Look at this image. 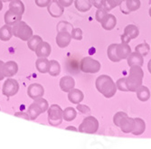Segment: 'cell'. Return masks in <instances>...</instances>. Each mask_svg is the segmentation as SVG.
I'll return each instance as SVG.
<instances>
[{
    "instance_id": "cell-1",
    "label": "cell",
    "mask_w": 151,
    "mask_h": 149,
    "mask_svg": "<svg viewBox=\"0 0 151 149\" xmlns=\"http://www.w3.org/2000/svg\"><path fill=\"white\" fill-rule=\"evenodd\" d=\"M95 86L97 90L107 99H111L115 96L118 90L117 85L111 79V77L105 74L101 75L96 79Z\"/></svg>"
},
{
    "instance_id": "cell-2",
    "label": "cell",
    "mask_w": 151,
    "mask_h": 149,
    "mask_svg": "<svg viewBox=\"0 0 151 149\" xmlns=\"http://www.w3.org/2000/svg\"><path fill=\"white\" fill-rule=\"evenodd\" d=\"M143 78H144V72L141 66L139 65L130 66L129 76L126 78V82L129 91L136 92L137 89L142 85Z\"/></svg>"
},
{
    "instance_id": "cell-3",
    "label": "cell",
    "mask_w": 151,
    "mask_h": 149,
    "mask_svg": "<svg viewBox=\"0 0 151 149\" xmlns=\"http://www.w3.org/2000/svg\"><path fill=\"white\" fill-rule=\"evenodd\" d=\"M48 107H49V104L47 100L43 99L42 97L37 100H35V101L29 106L28 112L27 113L29 114L31 120H35L37 118V117L40 114H42L45 112L46 110H48Z\"/></svg>"
},
{
    "instance_id": "cell-4",
    "label": "cell",
    "mask_w": 151,
    "mask_h": 149,
    "mask_svg": "<svg viewBox=\"0 0 151 149\" xmlns=\"http://www.w3.org/2000/svg\"><path fill=\"white\" fill-rule=\"evenodd\" d=\"M13 35L22 41H28L33 36V30L24 21H20L12 27Z\"/></svg>"
},
{
    "instance_id": "cell-5",
    "label": "cell",
    "mask_w": 151,
    "mask_h": 149,
    "mask_svg": "<svg viewBox=\"0 0 151 149\" xmlns=\"http://www.w3.org/2000/svg\"><path fill=\"white\" fill-rule=\"evenodd\" d=\"M63 120V110L57 104H52L48 107V123L52 127H57Z\"/></svg>"
},
{
    "instance_id": "cell-6",
    "label": "cell",
    "mask_w": 151,
    "mask_h": 149,
    "mask_svg": "<svg viewBox=\"0 0 151 149\" xmlns=\"http://www.w3.org/2000/svg\"><path fill=\"white\" fill-rule=\"evenodd\" d=\"M99 126L97 118L92 116H88L82 120L81 124L79 126L78 131L85 134H95L99 129Z\"/></svg>"
},
{
    "instance_id": "cell-7",
    "label": "cell",
    "mask_w": 151,
    "mask_h": 149,
    "mask_svg": "<svg viewBox=\"0 0 151 149\" xmlns=\"http://www.w3.org/2000/svg\"><path fill=\"white\" fill-rule=\"evenodd\" d=\"M101 64L99 61L94 60L91 57L82 58L80 62V69L84 73H97L100 72Z\"/></svg>"
},
{
    "instance_id": "cell-8",
    "label": "cell",
    "mask_w": 151,
    "mask_h": 149,
    "mask_svg": "<svg viewBox=\"0 0 151 149\" xmlns=\"http://www.w3.org/2000/svg\"><path fill=\"white\" fill-rule=\"evenodd\" d=\"M140 0H122L119 6L122 14L129 15L130 13L139 10L140 8Z\"/></svg>"
},
{
    "instance_id": "cell-9",
    "label": "cell",
    "mask_w": 151,
    "mask_h": 149,
    "mask_svg": "<svg viewBox=\"0 0 151 149\" xmlns=\"http://www.w3.org/2000/svg\"><path fill=\"white\" fill-rule=\"evenodd\" d=\"M19 90V84L15 79H6L3 84L2 92L7 98L15 96Z\"/></svg>"
},
{
    "instance_id": "cell-10",
    "label": "cell",
    "mask_w": 151,
    "mask_h": 149,
    "mask_svg": "<svg viewBox=\"0 0 151 149\" xmlns=\"http://www.w3.org/2000/svg\"><path fill=\"white\" fill-rule=\"evenodd\" d=\"M44 94H45L44 87L38 83H33L30 86H28V89H27V95L34 100L39 98H42L44 96Z\"/></svg>"
},
{
    "instance_id": "cell-11",
    "label": "cell",
    "mask_w": 151,
    "mask_h": 149,
    "mask_svg": "<svg viewBox=\"0 0 151 149\" xmlns=\"http://www.w3.org/2000/svg\"><path fill=\"white\" fill-rule=\"evenodd\" d=\"M134 127H135V118L129 117L128 114L123 117L119 125V128L121 129V131L126 134L131 133L134 129Z\"/></svg>"
},
{
    "instance_id": "cell-12",
    "label": "cell",
    "mask_w": 151,
    "mask_h": 149,
    "mask_svg": "<svg viewBox=\"0 0 151 149\" xmlns=\"http://www.w3.org/2000/svg\"><path fill=\"white\" fill-rule=\"evenodd\" d=\"M72 40L71 34L66 31H59V33L56 35V44L60 48H65L70 44Z\"/></svg>"
},
{
    "instance_id": "cell-13",
    "label": "cell",
    "mask_w": 151,
    "mask_h": 149,
    "mask_svg": "<svg viewBox=\"0 0 151 149\" xmlns=\"http://www.w3.org/2000/svg\"><path fill=\"white\" fill-rule=\"evenodd\" d=\"M48 12L52 17H60L63 14L64 7L56 0H52L51 3L47 6Z\"/></svg>"
},
{
    "instance_id": "cell-14",
    "label": "cell",
    "mask_w": 151,
    "mask_h": 149,
    "mask_svg": "<svg viewBox=\"0 0 151 149\" xmlns=\"http://www.w3.org/2000/svg\"><path fill=\"white\" fill-rule=\"evenodd\" d=\"M116 52L118 58L121 61L129 57V55L131 53V48L129 44H116Z\"/></svg>"
},
{
    "instance_id": "cell-15",
    "label": "cell",
    "mask_w": 151,
    "mask_h": 149,
    "mask_svg": "<svg viewBox=\"0 0 151 149\" xmlns=\"http://www.w3.org/2000/svg\"><path fill=\"white\" fill-rule=\"evenodd\" d=\"M101 24L103 29L107 31H111L115 28V26L117 24V18L112 14H107Z\"/></svg>"
},
{
    "instance_id": "cell-16",
    "label": "cell",
    "mask_w": 151,
    "mask_h": 149,
    "mask_svg": "<svg viewBox=\"0 0 151 149\" xmlns=\"http://www.w3.org/2000/svg\"><path fill=\"white\" fill-rule=\"evenodd\" d=\"M22 16L23 15H20V14H17L9 9L5 14V16H4L5 23L9 25H15L16 24H17L18 22L22 20Z\"/></svg>"
},
{
    "instance_id": "cell-17",
    "label": "cell",
    "mask_w": 151,
    "mask_h": 149,
    "mask_svg": "<svg viewBox=\"0 0 151 149\" xmlns=\"http://www.w3.org/2000/svg\"><path fill=\"white\" fill-rule=\"evenodd\" d=\"M75 86V80L72 76H63L60 80V88L64 92H69Z\"/></svg>"
},
{
    "instance_id": "cell-18",
    "label": "cell",
    "mask_w": 151,
    "mask_h": 149,
    "mask_svg": "<svg viewBox=\"0 0 151 149\" xmlns=\"http://www.w3.org/2000/svg\"><path fill=\"white\" fill-rule=\"evenodd\" d=\"M52 52V47L49 43L42 42L37 47L35 53L39 58H47Z\"/></svg>"
},
{
    "instance_id": "cell-19",
    "label": "cell",
    "mask_w": 151,
    "mask_h": 149,
    "mask_svg": "<svg viewBox=\"0 0 151 149\" xmlns=\"http://www.w3.org/2000/svg\"><path fill=\"white\" fill-rule=\"evenodd\" d=\"M84 99V95L83 92L81 90H78V89H73L71 90L69 92H68V100H69L70 102L73 103V104H79L81 103Z\"/></svg>"
},
{
    "instance_id": "cell-20",
    "label": "cell",
    "mask_w": 151,
    "mask_h": 149,
    "mask_svg": "<svg viewBox=\"0 0 151 149\" xmlns=\"http://www.w3.org/2000/svg\"><path fill=\"white\" fill-rule=\"evenodd\" d=\"M18 72V65L16 62L8 61L4 65V74L5 77H13Z\"/></svg>"
},
{
    "instance_id": "cell-21",
    "label": "cell",
    "mask_w": 151,
    "mask_h": 149,
    "mask_svg": "<svg viewBox=\"0 0 151 149\" xmlns=\"http://www.w3.org/2000/svg\"><path fill=\"white\" fill-rule=\"evenodd\" d=\"M127 62H128V65L129 66H132V65H139V66H143L144 65V57L141 55V54L138 52H131V53L129 55V57L127 58Z\"/></svg>"
},
{
    "instance_id": "cell-22",
    "label": "cell",
    "mask_w": 151,
    "mask_h": 149,
    "mask_svg": "<svg viewBox=\"0 0 151 149\" xmlns=\"http://www.w3.org/2000/svg\"><path fill=\"white\" fill-rule=\"evenodd\" d=\"M136 94H137V98L139 99V100L142 101V102H146L149 100L150 98V90L147 87L141 85L140 87H139L136 90Z\"/></svg>"
},
{
    "instance_id": "cell-23",
    "label": "cell",
    "mask_w": 151,
    "mask_h": 149,
    "mask_svg": "<svg viewBox=\"0 0 151 149\" xmlns=\"http://www.w3.org/2000/svg\"><path fill=\"white\" fill-rule=\"evenodd\" d=\"M74 6L79 12L85 13L91 8L92 4L91 0H74Z\"/></svg>"
},
{
    "instance_id": "cell-24",
    "label": "cell",
    "mask_w": 151,
    "mask_h": 149,
    "mask_svg": "<svg viewBox=\"0 0 151 149\" xmlns=\"http://www.w3.org/2000/svg\"><path fill=\"white\" fill-rule=\"evenodd\" d=\"M146 130V123L145 121L140 117L135 118V127L133 131L131 132L134 135H140Z\"/></svg>"
},
{
    "instance_id": "cell-25",
    "label": "cell",
    "mask_w": 151,
    "mask_h": 149,
    "mask_svg": "<svg viewBox=\"0 0 151 149\" xmlns=\"http://www.w3.org/2000/svg\"><path fill=\"white\" fill-rule=\"evenodd\" d=\"M13 36V31L12 27L9 24H5L0 28V40L3 42H6L9 41Z\"/></svg>"
},
{
    "instance_id": "cell-26",
    "label": "cell",
    "mask_w": 151,
    "mask_h": 149,
    "mask_svg": "<svg viewBox=\"0 0 151 149\" xmlns=\"http://www.w3.org/2000/svg\"><path fill=\"white\" fill-rule=\"evenodd\" d=\"M50 61L47 60V58H38L35 62V67L39 72L41 73H46L48 72Z\"/></svg>"
},
{
    "instance_id": "cell-27",
    "label": "cell",
    "mask_w": 151,
    "mask_h": 149,
    "mask_svg": "<svg viewBox=\"0 0 151 149\" xmlns=\"http://www.w3.org/2000/svg\"><path fill=\"white\" fill-rule=\"evenodd\" d=\"M124 34H126L130 39H136L139 35V30L135 24H128L124 28Z\"/></svg>"
},
{
    "instance_id": "cell-28",
    "label": "cell",
    "mask_w": 151,
    "mask_h": 149,
    "mask_svg": "<svg viewBox=\"0 0 151 149\" xmlns=\"http://www.w3.org/2000/svg\"><path fill=\"white\" fill-rule=\"evenodd\" d=\"M9 9L20 15H23L24 12V5L21 0H12L9 4Z\"/></svg>"
},
{
    "instance_id": "cell-29",
    "label": "cell",
    "mask_w": 151,
    "mask_h": 149,
    "mask_svg": "<svg viewBox=\"0 0 151 149\" xmlns=\"http://www.w3.org/2000/svg\"><path fill=\"white\" fill-rule=\"evenodd\" d=\"M60 72H61V65H60V63L55 60L50 61L49 68H48V73L52 77H56V76H58L60 74Z\"/></svg>"
},
{
    "instance_id": "cell-30",
    "label": "cell",
    "mask_w": 151,
    "mask_h": 149,
    "mask_svg": "<svg viewBox=\"0 0 151 149\" xmlns=\"http://www.w3.org/2000/svg\"><path fill=\"white\" fill-rule=\"evenodd\" d=\"M43 42V39L41 38V36L39 35H33L28 41H27V46L28 48L33 51V52H35L38 45Z\"/></svg>"
},
{
    "instance_id": "cell-31",
    "label": "cell",
    "mask_w": 151,
    "mask_h": 149,
    "mask_svg": "<svg viewBox=\"0 0 151 149\" xmlns=\"http://www.w3.org/2000/svg\"><path fill=\"white\" fill-rule=\"evenodd\" d=\"M77 116V112L74 107H68L66 108H64L63 110V119L67 122H71L73 119H75Z\"/></svg>"
},
{
    "instance_id": "cell-32",
    "label": "cell",
    "mask_w": 151,
    "mask_h": 149,
    "mask_svg": "<svg viewBox=\"0 0 151 149\" xmlns=\"http://www.w3.org/2000/svg\"><path fill=\"white\" fill-rule=\"evenodd\" d=\"M107 55L108 58L113 62H119L120 60L117 56V52H116V44H112L111 45H109L107 49Z\"/></svg>"
},
{
    "instance_id": "cell-33",
    "label": "cell",
    "mask_w": 151,
    "mask_h": 149,
    "mask_svg": "<svg viewBox=\"0 0 151 149\" xmlns=\"http://www.w3.org/2000/svg\"><path fill=\"white\" fill-rule=\"evenodd\" d=\"M135 51L139 52L143 57L147 56V54L149 53L150 51V46L147 43H142L140 44H138L135 47Z\"/></svg>"
},
{
    "instance_id": "cell-34",
    "label": "cell",
    "mask_w": 151,
    "mask_h": 149,
    "mask_svg": "<svg viewBox=\"0 0 151 149\" xmlns=\"http://www.w3.org/2000/svg\"><path fill=\"white\" fill-rule=\"evenodd\" d=\"M121 1H122V0H105L103 7L108 12H109L111 10L114 9L116 6H119Z\"/></svg>"
},
{
    "instance_id": "cell-35",
    "label": "cell",
    "mask_w": 151,
    "mask_h": 149,
    "mask_svg": "<svg viewBox=\"0 0 151 149\" xmlns=\"http://www.w3.org/2000/svg\"><path fill=\"white\" fill-rule=\"evenodd\" d=\"M109 12L102 6L101 8H98V10L96 11V14H95V19L97 20V22L99 23H101L102 19L104 18V16L107 15Z\"/></svg>"
},
{
    "instance_id": "cell-36",
    "label": "cell",
    "mask_w": 151,
    "mask_h": 149,
    "mask_svg": "<svg viewBox=\"0 0 151 149\" xmlns=\"http://www.w3.org/2000/svg\"><path fill=\"white\" fill-rule=\"evenodd\" d=\"M117 89L120 91H129L127 82H126V78H120L117 80L116 82Z\"/></svg>"
},
{
    "instance_id": "cell-37",
    "label": "cell",
    "mask_w": 151,
    "mask_h": 149,
    "mask_svg": "<svg viewBox=\"0 0 151 149\" xmlns=\"http://www.w3.org/2000/svg\"><path fill=\"white\" fill-rule=\"evenodd\" d=\"M71 35H72L73 39L81 41L82 39V31L81 28H73V29H72Z\"/></svg>"
},
{
    "instance_id": "cell-38",
    "label": "cell",
    "mask_w": 151,
    "mask_h": 149,
    "mask_svg": "<svg viewBox=\"0 0 151 149\" xmlns=\"http://www.w3.org/2000/svg\"><path fill=\"white\" fill-rule=\"evenodd\" d=\"M126 115H127V113L122 112V111L117 112V113L114 115V117H113V123H114V125L117 126V127H119V123H120L121 119L123 118V117L126 116Z\"/></svg>"
},
{
    "instance_id": "cell-39",
    "label": "cell",
    "mask_w": 151,
    "mask_h": 149,
    "mask_svg": "<svg viewBox=\"0 0 151 149\" xmlns=\"http://www.w3.org/2000/svg\"><path fill=\"white\" fill-rule=\"evenodd\" d=\"M77 110H79V112L82 113V114H90L91 112V108L86 106V105H81V104H77Z\"/></svg>"
},
{
    "instance_id": "cell-40",
    "label": "cell",
    "mask_w": 151,
    "mask_h": 149,
    "mask_svg": "<svg viewBox=\"0 0 151 149\" xmlns=\"http://www.w3.org/2000/svg\"><path fill=\"white\" fill-rule=\"evenodd\" d=\"M35 5L39 7H45L51 3L52 0H35Z\"/></svg>"
},
{
    "instance_id": "cell-41",
    "label": "cell",
    "mask_w": 151,
    "mask_h": 149,
    "mask_svg": "<svg viewBox=\"0 0 151 149\" xmlns=\"http://www.w3.org/2000/svg\"><path fill=\"white\" fill-rule=\"evenodd\" d=\"M104 1L105 0H91V4L93 6H95L96 8H101L104 5Z\"/></svg>"
},
{
    "instance_id": "cell-42",
    "label": "cell",
    "mask_w": 151,
    "mask_h": 149,
    "mask_svg": "<svg viewBox=\"0 0 151 149\" xmlns=\"http://www.w3.org/2000/svg\"><path fill=\"white\" fill-rule=\"evenodd\" d=\"M58 1L63 7H68L72 6V4L74 2V0H58Z\"/></svg>"
},
{
    "instance_id": "cell-43",
    "label": "cell",
    "mask_w": 151,
    "mask_h": 149,
    "mask_svg": "<svg viewBox=\"0 0 151 149\" xmlns=\"http://www.w3.org/2000/svg\"><path fill=\"white\" fill-rule=\"evenodd\" d=\"M15 116L19 117H23V118H24L26 120H30V116H29L28 113L26 114V113H24V112H17V113H15Z\"/></svg>"
},
{
    "instance_id": "cell-44",
    "label": "cell",
    "mask_w": 151,
    "mask_h": 149,
    "mask_svg": "<svg viewBox=\"0 0 151 149\" xmlns=\"http://www.w3.org/2000/svg\"><path fill=\"white\" fill-rule=\"evenodd\" d=\"M4 65L5 62L0 61V80H2L5 78V74H4Z\"/></svg>"
},
{
    "instance_id": "cell-45",
    "label": "cell",
    "mask_w": 151,
    "mask_h": 149,
    "mask_svg": "<svg viewBox=\"0 0 151 149\" xmlns=\"http://www.w3.org/2000/svg\"><path fill=\"white\" fill-rule=\"evenodd\" d=\"M120 40H121V43H124V44H129V42L131 41V39L124 34L120 35Z\"/></svg>"
},
{
    "instance_id": "cell-46",
    "label": "cell",
    "mask_w": 151,
    "mask_h": 149,
    "mask_svg": "<svg viewBox=\"0 0 151 149\" xmlns=\"http://www.w3.org/2000/svg\"><path fill=\"white\" fill-rule=\"evenodd\" d=\"M66 130H73V131H76V132L78 131V129L76 128H74V127H67Z\"/></svg>"
},
{
    "instance_id": "cell-47",
    "label": "cell",
    "mask_w": 151,
    "mask_h": 149,
    "mask_svg": "<svg viewBox=\"0 0 151 149\" xmlns=\"http://www.w3.org/2000/svg\"><path fill=\"white\" fill-rule=\"evenodd\" d=\"M147 70H148L149 73L151 74V60H149V62L147 63Z\"/></svg>"
},
{
    "instance_id": "cell-48",
    "label": "cell",
    "mask_w": 151,
    "mask_h": 149,
    "mask_svg": "<svg viewBox=\"0 0 151 149\" xmlns=\"http://www.w3.org/2000/svg\"><path fill=\"white\" fill-rule=\"evenodd\" d=\"M3 8V2H2V0H0V11L2 10Z\"/></svg>"
},
{
    "instance_id": "cell-49",
    "label": "cell",
    "mask_w": 151,
    "mask_h": 149,
    "mask_svg": "<svg viewBox=\"0 0 151 149\" xmlns=\"http://www.w3.org/2000/svg\"><path fill=\"white\" fill-rule=\"evenodd\" d=\"M148 15H149V16L151 17V7H150L149 10H148Z\"/></svg>"
},
{
    "instance_id": "cell-50",
    "label": "cell",
    "mask_w": 151,
    "mask_h": 149,
    "mask_svg": "<svg viewBox=\"0 0 151 149\" xmlns=\"http://www.w3.org/2000/svg\"><path fill=\"white\" fill-rule=\"evenodd\" d=\"M9 1H12V0H2V2H9Z\"/></svg>"
},
{
    "instance_id": "cell-51",
    "label": "cell",
    "mask_w": 151,
    "mask_h": 149,
    "mask_svg": "<svg viewBox=\"0 0 151 149\" xmlns=\"http://www.w3.org/2000/svg\"><path fill=\"white\" fill-rule=\"evenodd\" d=\"M0 110H1V108H0Z\"/></svg>"
}]
</instances>
